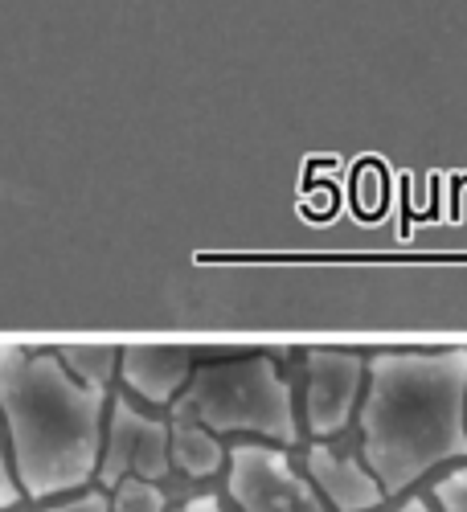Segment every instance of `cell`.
I'll return each mask as SVG.
<instances>
[{
	"label": "cell",
	"mask_w": 467,
	"mask_h": 512,
	"mask_svg": "<svg viewBox=\"0 0 467 512\" xmlns=\"http://www.w3.org/2000/svg\"><path fill=\"white\" fill-rule=\"evenodd\" d=\"M107 390L78 381L54 349L0 345V422L21 496L82 492L99 476Z\"/></svg>",
	"instance_id": "1"
},
{
	"label": "cell",
	"mask_w": 467,
	"mask_h": 512,
	"mask_svg": "<svg viewBox=\"0 0 467 512\" xmlns=\"http://www.w3.org/2000/svg\"><path fill=\"white\" fill-rule=\"evenodd\" d=\"M361 402V451L386 492L467 455V349L377 353Z\"/></svg>",
	"instance_id": "2"
},
{
	"label": "cell",
	"mask_w": 467,
	"mask_h": 512,
	"mask_svg": "<svg viewBox=\"0 0 467 512\" xmlns=\"http://www.w3.org/2000/svg\"><path fill=\"white\" fill-rule=\"evenodd\" d=\"M173 414L197 418L214 435H259L271 447L300 439L291 386L271 353H230L197 365Z\"/></svg>",
	"instance_id": "3"
},
{
	"label": "cell",
	"mask_w": 467,
	"mask_h": 512,
	"mask_svg": "<svg viewBox=\"0 0 467 512\" xmlns=\"http://www.w3.org/2000/svg\"><path fill=\"white\" fill-rule=\"evenodd\" d=\"M226 492L242 512H328L283 447L271 443H238L226 455Z\"/></svg>",
	"instance_id": "4"
},
{
	"label": "cell",
	"mask_w": 467,
	"mask_h": 512,
	"mask_svg": "<svg viewBox=\"0 0 467 512\" xmlns=\"http://www.w3.org/2000/svg\"><path fill=\"white\" fill-rule=\"evenodd\" d=\"M168 472H173V435H168V422L148 418L127 398H111L99 476H95L103 484V492L119 488L123 480L160 484Z\"/></svg>",
	"instance_id": "5"
},
{
	"label": "cell",
	"mask_w": 467,
	"mask_h": 512,
	"mask_svg": "<svg viewBox=\"0 0 467 512\" xmlns=\"http://www.w3.org/2000/svg\"><path fill=\"white\" fill-rule=\"evenodd\" d=\"M304 414L308 431L316 439H332L336 431H345L361 386H365V361L345 349H308L304 353Z\"/></svg>",
	"instance_id": "6"
},
{
	"label": "cell",
	"mask_w": 467,
	"mask_h": 512,
	"mask_svg": "<svg viewBox=\"0 0 467 512\" xmlns=\"http://www.w3.org/2000/svg\"><path fill=\"white\" fill-rule=\"evenodd\" d=\"M197 353L177 345H127L119 349V377L140 402L173 410L185 386L193 381Z\"/></svg>",
	"instance_id": "7"
},
{
	"label": "cell",
	"mask_w": 467,
	"mask_h": 512,
	"mask_svg": "<svg viewBox=\"0 0 467 512\" xmlns=\"http://www.w3.org/2000/svg\"><path fill=\"white\" fill-rule=\"evenodd\" d=\"M308 476L312 488L320 496H328V504L336 512H373L381 500H386V488L377 484V476L365 463H357L353 455H341L324 443H316L308 451Z\"/></svg>",
	"instance_id": "8"
},
{
	"label": "cell",
	"mask_w": 467,
	"mask_h": 512,
	"mask_svg": "<svg viewBox=\"0 0 467 512\" xmlns=\"http://www.w3.org/2000/svg\"><path fill=\"white\" fill-rule=\"evenodd\" d=\"M168 435H173V467H181L189 480H209L222 472L230 451L222 447V435H214L209 426H201L197 418L173 414Z\"/></svg>",
	"instance_id": "9"
},
{
	"label": "cell",
	"mask_w": 467,
	"mask_h": 512,
	"mask_svg": "<svg viewBox=\"0 0 467 512\" xmlns=\"http://www.w3.org/2000/svg\"><path fill=\"white\" fill-rule=\"evenodd\" d=\"M54 357L95 390H107V381L119 373V349H107V345H62L54 349Z\"/></svg>",
	"instance_id": "10"
},
{
	"label": "cell",
	"mask_w": 467,
	"mask_h": 512,
	"mask_svg": "<svg viewBox=\"0 0 467 512\" xmlns=\"http://www.w3.org/2000/svg\"><path fill=\"white\" fill-rule=\"evenodd\" d=\"M111 512H168L160 484L152 480H123L111 488Z\"/></svg>",
	"instance_id": "11"
},
{
	"label": "cell",
	"mask_w": 467,
	"mask_h": 512,
	"mask_svg": "<svg viewBox=\"0 0 467 512\" xmlns=\"http://www.w3.org/2000/svg\"><path fill=\"white\" fill-rule=\"evenodd\" d=\"M443 512H467V467H459V472H451L447 480H439L435 488Z\"/></svg>",
	"instance_id": "12"
},
{
	"label": "cell",
	"mask_w": 467,
	"mask_h": 512,
	"mask_svg": "<svg viewBox=\"0 0 467 512\" xmlns=\"http://www.w3.org/2000/svg\"><path fill=\"white\" fill-rule=\"evenodd\" d=\"M46 512H111V492L103 488H91V492H78L62 504H50Z\"/></svg>",
	"instance_id": "13"
},
{
	"label": "cell",
	"mask_w": 467,
	"mask_h": 512,
	"mask_svg": "<svg viewBox=\"0 0 467 512\" xmlns=\"http://www.w3.org/2000/svg\"><path fill=\"white\" fill-rule=\"evenodd\" d=\"M21 500V488L13 480V467H9V455H5V443H0V508H13Z\"/></svg>",
	"instance_id": "14"
},
{
	"label": "cell",
	"mask_w": 467,
	"mask_h": 512,
	"mask_svg": "<svg viewBox=\"0 0 467 512\" xmlns=\"http://www.w3.org/2000/svg\"><path fill=\"white\" fill-rule=\"evenodd\" d=\"M177 512H226V508H222L218 496H193V500H185Z\"/></svg>",
	"instance_id": "15"
},
{
	"label": "cell",
	"mask_w": 467,
	"mask_h": 512,
	"mask_svg": "<svg viewBox=\"0 0 467 512\" xmlns=\"http://www.w3.org/2000/svg\"><path fill=\"white\" fill-rule=\"evenodd\" d=\"M398 512H431V508H427V504H422V500H406V504H402Z\"/></svg>",
	"instance_id": "16"
}]
</instances>
